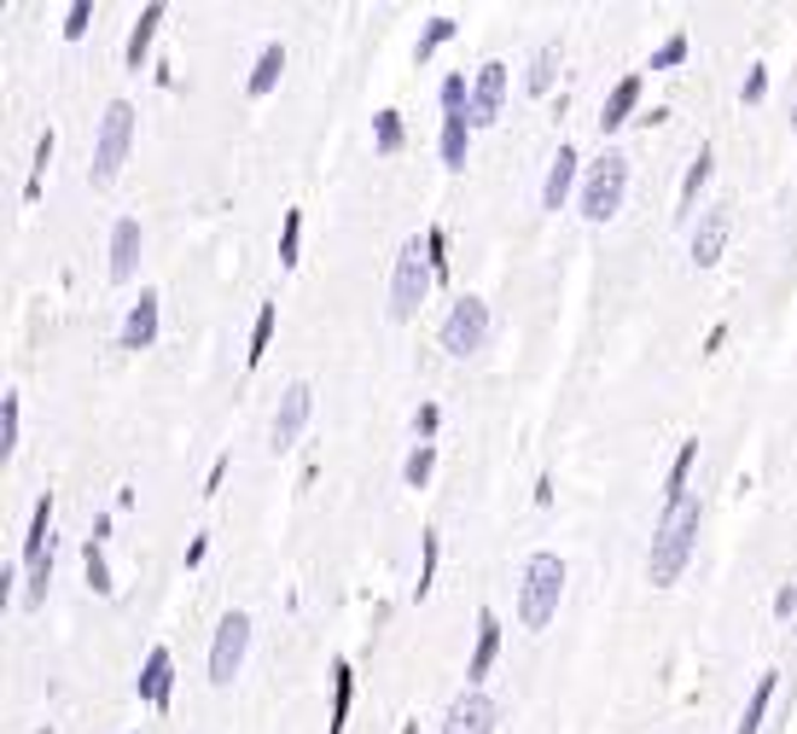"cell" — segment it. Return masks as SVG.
Listing matches in <instances>:
<instances>
[{
    "label": "cell",
    "mask_w": 797,
    "mask_h": 734,
    "mask_svg": "<svg viewBox=\"0 0 797 734\" xmlns=\"http://www.w3.org/2000/svg\"><path fill=\"white\" fill-rule=\"evenodd\" d=\"M699 525H705L699 496L663 501V519H658V530H652V548H647V577H652V589H670L676 577L687 571L692 548H699Z\"/></svg>",
    "instance_id": "1"
},
{
    "label": "cell",
    "mask_w": 797,
    "mask_h": 734,
    "mask_svg": "<svg viewBox=\"0 0 797 734\" xmlns=\"http://www.w3.org/2000/svg\"><path fill=\"white\" fill-rule=\"evenodd\" d=\"M559 600H564V560L559 554H530L524 584H519V624L524 629H548L559 618Z\"/></svg>",
    "instance_id": "2"
},
{
    "label": "cell",
    "mask_w": 797,
    "mask_h": 734,
    "mask_svg": "<svg viewBox=\"0 0 797 734\" xmlns=\"http://www.w3.org/2000/svg\"><path fill=\"white\" fill-rule=\"evenodd\" d=\"M623 198H629V151L606 146L600 158L588 164V175H582L577 211H582L588 222H611L617 211H623Z\"/></svg>",
    "instance_id": "3"
},
{
    "label": "cell",
    "mask_w": 797,
    "mask_h": 734,
    "mask_svg": "<svg viewBox=\"0 0 797 734\" xmlns=\"http://www.w3.org/2000/svg\"><path fill=\"white\" fill-rule=\"evenodd\" d=\"M128 146H135V106H128V99H111L106 117H99V135H94V164H88L94 187L117 182L122 164H128Z\"/></svg>",
    "instance_id": "4"
},
{
    "label": "cell",
    "mask_w": 797,
    "mask_h": 734,
    "mask_svg": "<svg viewBox=\"0 0 797 734\" xmlns=\"http://www.w3.org/2000/svg\"><path fill=\"white\" fill-rule=\"evenodd\" d=\"M431 286H436L431 251H425V239H407L396 251V268H391V321H414Z\"/></svg>",
    "instance_id": "5"
},
{
    "label": "cell",
    "mask_w": 797,
    "mask_h": 734,
    "mask_svg": "<svg viewBox=\"0 0 797 734\" xmlns=\"http://www.w3.org/2000/svg\"><path fill=\"white\" fill-rule=\"evenodd\" d=\"M436 344L449 350V356H478L483 344H490V303L483 297H454L449 303V315H443V326H436Z\"/></svg>",
    "instance_id": "6"
},
{
    "label": "cell",
    "mask_w": 797,
    "mask_h": 734,
    "mask_svg": "<svg viewBox=\"0 0 797 734\" xmlns=\"http://www.w3.org/2000/svg\"><path fill=\"white\" fill-rule=\"evenodd\" d=\"M245 653H250V618L245 613H227L216 624V642H210V682H216V688H227V682L239 676Z\"/></svg>",
    "instance_id": "7"
},
{
    "label": "cell",
    "mask_w": 797,
    "mask_h": 734,
    "mask_svg": "<svg viewBox=\"0 0 797 734\" xmlns=\"http://www.w3.org/2000/svg\"><path fill=\"white\" fill-rule=\"evenodd\" d=\"M308 414H315V385H308V379H292V385L279 391V409H274V425H268L274 449H292L303 438Z\"/></svg>",
    "instance_id": "8"
},
{
    "label": "cell",
    "mask_w": 797,
    "mask_h": 734,
    "mask_svg": "<svg viewBox=\"0 0 797 734\" xmlns=\"http://www.w3.org/2000/svg\"><path fill=\"white\" fill-rule=\"evenodd\" d=\"M728 234H734V205L699 211V222H692V263L716 268V263H722V251H728Z\"/></svg>",
    "instance_id": "9"
},
{
    "label": "cell",
    "mask_w": 797,
    "mask_h": 734,
    "mask_svg": "<svg viewBox=\"0 0 797 734\" xmlns=\"http://www.w3.org/2000/svg\"><path fill=\"white\" fill-rule=\"evenodd\" d=\"M495 723H501V705L483 688H466L443 712V734H495Z\"/></svg>",
    "instance_id": "10"
},
{
    "label": "cell",
    "mask_w": 797,
    "mask_h": 734,
    "mask_svg": "<svg viewBox=\"0 0 797 734\" xmlns=\"http://www.w3.org/2000/svg\"><path fill=\"white\" fill-rule=\"evenodd\" d=\"M501 106H506V65L501 59H490V65H478V76H472V129H490V123L501 117Z\"/></svg>",
    "instance_id": "11"
},
{
    "label": "cell",
    "mask_w": 797,
    "mask_h": 734,
    "mask_svg": "<svg viewBox=\"0 0 797 734\" xmlns=\"http://www.w3.org/2000/svg\"><path fill=\"white\" fill-rule=\"evenodd\" d=\"M135 694L151 705V712H164V705H169V694H175V653L169 647H151L146 653V665L135 676Z\"/></svg>",
    "instance_id": "12"
},
{
    "label": "cell",
    "mask_w": 797,
    "mask_h": 734,
    "mask_svg": "<svg viewBox=\"0 0 797 734\" xmlns=\"http://www.w3.org/2000/svg\"><path fill=\"white\" fill-rule=\"evenodd\" d=\"M158 292H140V303H128V315H122V333H117V350H151L158 344Z\"/></svg>",
    "instance_id": "13"
},
{
    "label": "cell",
    "mask_w": 797,
    "mask_h": 734,
    "mask_svg": "<svg viewBox=\"0 0 797 734\" xmlns=\"http://www.w3.org/2000/svg\"><path fill=\"white\" fill-rule=\"evenodd\" d=\"M140 245H146L140 222H135V216H117V222H111V281H117V286H128V281L140 274Z\"/></svg>",
    "instance_id": "14"
},
{
    "label": "cell",
    "mask_w": 797,
    "mask_h": 734,
    "mask_svg": "<svg viewBox=\"0 0 797 734\" xmlns=\"http://www.w3.org/2000/svg\"><path fill=\"white\" fill-rule=\"evenodd\" d=\"M495 653H501V618L483 606V613H478V647H472V659H466V688H483V676L495 671Z\"/></svg>",
    "instance_id": "15"
},
{
    "label": "cell",
    "mask_w": 797,
    "mask_h": 734,
    "mask_svg": "<svg viewBox=\"0 0 797 734\" xmlns=\"http://www.w3.org/2000/svg\"><path fill=\"white\" fill-rule=\"evenodd\" d=\"M577 146H559V158L548 164V182H542V211H564V198L577 187Z\"/></svg>",
    "instance_id": "16"
},
{
    "label": "cell",
    "mask_w": 797,
    "mask_h": 734,
    "mask_svg": "<svg viewBox=\"0 0 797 734\" xmlns=\"http://www.w3.org/2000/svg\"><path fill=\"white\" fill-rule=\"evenodd\" d=\"M640 88H647L640 76H623V82H617V88L606 94V106H600V135H617V129H623V123L634 117V106H640Z\"/></svg>",
    "instance_id": "17"
},
{
    "label": "cell",
    "mask_w": 797,
    "mask_h": 734,
    "mask_svg": "<svg viewBox=\"0 0 797 734\" xmlns=\"http://www.w3.org/2000/svg\"><path fill=\"white\" fill-rule=\"evenodd\" d=\"M53 554V490H47L36 501V513H30V530H23V566H36Z\"/></svg>",
    "instance_id": "18"
},
{
    "label": "cell",
    "mask_w": 797,
    "mask_h": 734,
    "mask_svg": "<svg viewBox=\"0 0 797 734\" xmlns=\"http://www.w3.org/2000/svg\"><path fill=\"white\" fill-rule=\"evenodd\" d=\"M158 23H164V0H151V7L135 18V30H128V47H122V65H128V70H140V65H146L151 41H158Z\"/></svg>",
    "instance_id": "19"
},
{
    "label": "cell",
    "mask_w": 797,
    "mask_h": 734,
    "mask_svg": "<svg viewBox=\"0 0 797 734\" xmlns=\"http://www.w3.org/2000/svg\"><path fill=\"white\" fill-rule=\"evenodd\" d=\"M436 151H443L449 169H466V151H472V117H443V135H436Z\"/></svg>",
    "instance_id": "20"
},
{
    "label": "cell",
    "mask_w": 797,
    "mask_h": 734,
    "mask_svg": "<svg viewBox=\"0 0 797 734\" xmlns=\"http://www.w3.org/2000/svg\"><path fill=\"white\" fill-rule=\"evenodd\" d=\"M279 70H286V47H279V41H268L263 47V53H256V65H250V99H268L274 88H279Z\"/></svg>",
    "instance_id": "21"
},
{
    "label": "cell",
    "mask_w": 797,
    "mask_h": 734,
    "mask_svg": "<svg viewBox=\"0 0 797 734\" xmlns=\"http://www.w3.org/2000/svg\"><path fill=\"white\" fill-rule=\"evenodd\" d=\"M350 699H355V671H350V659H338V665H332V717H326V734H344Z\"/></svg>",
    "instance_id": "22"
},
{
    "label": "cell",
    "mask_w": 797,
    "mask_h": 734,
    "mask_svg": "<svg viewBox=\"0 0 797 734\" xmlns=\"http://www.w3.org/2000/svg\"><path fill=\"white\" fill-rule=\"evenodd\" d=\"M775 688H780V671H762V676H757V694L745 699V717H739V728H734V734H757V728H762V717H768V699H775Z\"/></svg>",
    "instance_id": "23"
},
{
    "label": "cell",
    "mask_w": 797,
    "mask_h": 734,
    "mask_svg": "<svg viewBox=\"0 0 797 734\" xmlns=\"http://www.w3.org/2000/svg\"><path fill=\"white\" fill-rule=\"evenodd\" d=\"M553 76H559V41H542L530 53V70H524V94H548L553 88Z\"/></svg>",
    "instance_id": "24"
},
{
    "label": "cell",
    "mask_w": 797,
    "mask_h": 734,
    "mask_svg": "<svg viewBox=\"0 0 797 734\" xmlns=\"http://www.w3.org/2000/svg\"><path fill=\"white\" fill-rule=\"evenodd\" d=\"M692 461H699V438H681L676 461H670V478H663V501H681V496H692V490H687V472H692Z\"/></svg>",
    "instance_id": "25"
},
{
    "label": "cell",
    "mask_w": 797,
    "mask_h": 734,
    "mask_svg": "<svg viewBox=\"0 0 797 734\" xmlns=\"http://www.w3.org/2000/svg\"><path fill=\"white\" fill-rule=\"evenodd\" d=\"M274 321H279V303H263V310H256V321H250V350H245L250 368H263L268 344H274Z\"/></svg>",
    "instance_id": "26"
},
{
    "label": "cell",
    "mask_w": 797,
    "mask_h": 734,
    "mask_svg": "<svg viewBox=\"0 0 797 734\" xmlns=\"http://www.w3.org/2000/svg\"><path fill=\"white\" fill-rule=\"evenodd\" d=\"M454 36H460V18L436 12V18L425 23V30H420V41H414V65H425V59L436 53V47H443V41H454Z\"/></svg>",
    "instance_id": "27"
},
{
    "label": "cell",
    "mask_w": 797,
    "mask_h": 734,
    "mask_svg": "<svg viewBox=\"0 0 797 734\" xmlns=\"http://www.w3.org/2000/svg\"><path fill=\"white\" fill-rule=\"evenodd\" d=\"M710 169H716L710 146H699V158L687 164V182H681V211H676V216H692V205H699V187L710 182Z\"/></svg>",
    "instance_id": "28"
},
{
    "label": "cell",
    "mask_w": 797,
    "mask_h": 734,
    "mask_svg": "<svg viewBox=\"0 0 797 734\" xmlns=\"http://www.w3.org/2000/svg\"><path fill=\"white\" fill-rule=\"evenodd\" d=\"M402 140H407L402 111H373V146H378V158H396Z\"/></svg>",
    "instance_id": "29"
},
{
    "label": "cell",
    "mask_w": 797,
    "mask_h": 734,
    "mask_svg": "<svg viewBox=\"0 0 797 734\" xmlns=\"http://www.w3.org/2000/svg\"><path fill=\"white\" fill-rule=\"evenodd\" d=\"M82 571H88V589H94V595H117L111 566H106V542H94V537H88V548H82Z\"/></svg>",
    "instance_id": "30"
},
{
    "label": "cell",
    "mask_w": 797,
    "mask_h": 734,
    "mask_svg": "<svg viewBox=\"0 0 797 734\" xmlns=\"http://www.w3.org/2000/svg\"><path fill=\"white\" fill-rule=\"evenodd\" d=\"M431 472H436V443H414V454L402 461V485L407 490H425Z\"/></svg>",
    "instance_id": "31"
},
{
    "label": "cell",
    "mask_w": 797,
    "mask_h": 734,
    "mask_svg": "<svg viewBox=\"0 0 797 734\" xmlns=\"http://www.w3.org/2000/svg\"><path fill=\"white\" fill-rule=\"evenodd\" d=\"M436 560H443V537H436V530H425V537H420V584H414L420 600H425L431 584H436Z\"/></svg>",
    "instance_id": "32"
},
{
    "label": "cell",
    "mask_w": 797,
    "mask_h": 734,
    "mask_svg": "<svg viewBox=\"0 0 797 734\" xmlns=\"http://www.w3.org/2000/svg\"><path fill=\"white\" fill-rule=\"evenodd\" d=\"M18 432H23V409H18V391L0 397V454H18Z\"/></svg>",
    "instance_id": "33"
},
{
    "label": "cell",
    "mask_w": 797,
    "mask_h": 734,
    "mask_svg": "<svg viewBox=\"0 0 797 734\" xmlns=\"http://www.w3.org/2000/svg\"><path fill=\"white\" fill-rule=\"evenodd\" d=\"M47 589H53V554L36 560V566H23V606H41Z\"/></svg>",
    "instance_id": "34"
},
{
    "label": "cell",
    "mask_w": 797,
    "mask_h": 734,
    "mask_svg": "<svg viewBox=\"0 0 797 734\" xmlns=\"http://www.w3.org/2000/svg\"><path fill=\"white\" fill-rule=\"evenodd\" d=\"M297 245H303V211H286V222H279V263L297 268Z\"/></svg>",
    "instance_id": "35"
},
{
    "label": "cell",
    "mask_w": 797,
    "mask_h": 734,
    "mask_svg": "<svg viewBox=\"0 0 797 734\" xmlns=\"http://www.w3.org/2000/svg\"><path fill=\"white\" fill-rule=\"evenodd\" d=\"M53 146H59V135H53V129H47V135L36 140V175H30V187H23V198H30V205L41 198V175H47V164H53Z\"/></svg>",
    "instance_id": "36"
},
{
    "label": "cell",
    "mask_w": 797,
    "mask_h": 734,
    "mask_svg": "<svg viewBox=\"0 0 797 734\" xmlns=\"http://www.w3.org/2000/svg\"><path fill=\"white\" fill-rule=\"evenodd\" d=\"M687 53H692V41H687V36H670V41H663L658 53L647 59V70H676V65H681Z\"/></svg>",
    "instance_id": "37"
},
{
    "label": "cell",
    "mask_w": 797,
    "mask_h": 734,
    "mask_svg": "<svg viewBox=\"0 0 797 734\" xmlns=\"http://www.w3.org/2000/svg\"><path fill=\"white\" fill-rule=\"evenodd\" d=\"M425 251H431L436 281H449V234H443V227H425Z\"/></svg>",
    "instance_id": "38"
},
{
    "label": "cell",
    "mask_w": 797,
    "mask_h": 734,
    "mask_svg": "<svg viewBox=\"0 0 797 734\" xmlns=\"http://www.w3.org/2000/svg\"><path fill=\"white\" fill-rule=\"evenodd\" d=\"M88 23H94V0H76V7L65 12V41H82Z\"/></svg>",
    "instance_id": "39"
},
{
    "label": "cell",
    "mask_w": 797,
    "mask_h": 734,
    "mask_svg": "<svg viewBox=\"0 0 797 734\" xmlns=\"http://www.w3.org/2000/svg\"><path fill=\"white\" fill-rule=\"evenodd\" d=\"M762 94H768V70H762V65H751V70H745L739 99H745V106H762Z\"/></svg>",
    "instance_id": "40"
},
{
    "label": "cell",
    "mask_w": 797,
    "mask_h": 734,
    "mask_svg": "<svg viewBox=\"0 0 797 734\" xmlns=\"http://www.w3.org/2000/svg\"><path fill=\"white\" fill-rule=\"evenodd\" d=\"M436 425H443V409H436V402H420V414H414L420 443H431V438H436Z\"/></svg>",
    "instance_id": "41"
},
{
    "label": "cell",
    "mask_w": 797,
    "mask_h": 734,
    "mask_svg": "<svg viewBox=\"0 0 797 734\" xmlns=\"http://www.w3.org/2000/svg\"><path fill=\"white\" fill-rule=\"evenodd\" d=\"M791 613H797V589L786 584V589L775 595V618H791Z\"/></svg>",
    "instance_id": "42"
},
{
    "label": "cell",
    "mask_w": 797,
    "mask_h": 734,
    "mask_svg": "<svg viewBox=\"0 0 797 734\" xmlns=\"http://www.w3.org/2000/svg\"><path fill=\"white\" fill-rule=\"evenodd\" d=\"M222 478H227V454L210 467V478H204V496H216V490H222Z\"/></svg>",
    "instance_id": "43"
},
{
    "label": "cell",
    "mask_w": 797,
    "mask_h": 734,
    "mask_svg": "<svg viewBox=\"0 0 797 734\" xmlns=\"http://www.w3.org/2000/svg\"><path fill=\"white\" fill-rule=\"evenodd\" d=\"M204 554H210V537H193L187 542V566H204Z\"/></svg>",
    "instance_id": "44"
},
{
    "label": "cell",
    "mask_w": 797,
    "mask_h": 734,
    "mask_svg": "<svg viewBox=\"0 0 797 734\" xmlns=\"http://www.w3.org/2000/svg\"><path fill=\"white\" fill-rule=\"evenodd\" d=\"M402 734H420V723H402Z\"/></svg>",
    "instance_id": "45"
},
{
    "label": "cell",
    "mask_w": 797,
    "mask_h": 734,
    "mask_svg": "<svg viewBox=\"0 0 797 734\" xmlns=\"http://www.w3.org/2000/svg\"><path fill=\"white\" fill-rule=\"evenodd\" d=\"M791 135H797V99H791Z\"/></svg>",
    "instance_id": "46"
}]
</instances>
